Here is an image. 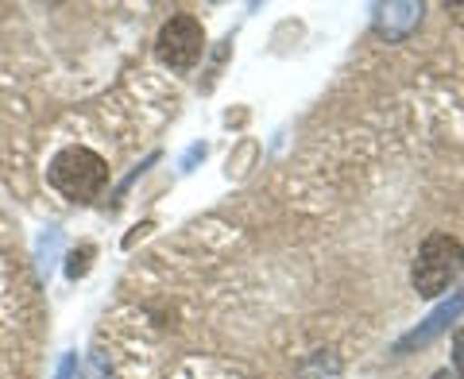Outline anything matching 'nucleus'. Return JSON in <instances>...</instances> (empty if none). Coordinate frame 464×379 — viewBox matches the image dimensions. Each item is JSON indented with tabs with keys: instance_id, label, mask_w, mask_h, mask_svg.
Here are the masks:
<instances>
[{
	"instance_id": "f257e3e1",
	"label": "nucleus",
	"mask_w": 464,
	"mask_h": 379,
	"mask_svg": "<svg viewBox=\"0 0 464 379\" xmlns=\"http://www.w3.org/2000/svg\"><path fill=\"white\" fill-rule=\"evenodd\" d=\"M464 271V248L457 237L449 232H433L426 237V244L418 248V259H414V271H411V283L422 298H441L453 279Z\"/></svg>"
},
{
	"instance_id": "f03ea898",
	"label": "nucleus",
	"mask_w": 464,
	"mask_h": 379,
	"mask_svg": "<svg viewBox=\"0 0 464 379\" xmlns=\"http://www.w3.org/2000/svg\"><path fill=\"white\" fill-rule=\"evenodd\" d=\"M47 179H51V186L63 198H70V201H90V198H97L101 190H105L109 163L97 151H90V148H66V151L54 155Z\"/></svg>"
},
{
	"instance_id": "7ed1b4c3",
	"label": "nucleus",
	"mask_w": 464,
	"mask_h": 379,
	"mask_svg": "<svg viewBox=\"0 0 464 379\" xmlns=\"http://www.w3.org/2000/svg\"><path fill=\"white\" fill-rule=\"evenodd\" d=\"M155 51L163 58V66L182 74V70L198 66L201 51H206V27H201V20H194V16H170L163 27H159Z\"/></svg>"
},
{
	"instance_id": "20e7f679",
	"label": "nucleus",
	"mask_w": 464,
	"mask_h": 379,
	"mask_svg": "<svg viewBox=\"0 0 464 379\" xmlns=\"http://www.w3.org/2000/svg\"><path fill=\"white\" fill-rule=\"evenodd\" d=\"M460 314H464V287H460V290H453V298L441 302L438 310H433V314H430V317H426V322L418 326V329L406 333V337L395 345V353L402 356V353H414V348L430 345L433 337H438V333H445V329H449V322H457Z\"/></svg>"
},
{
	"instance_id": "39448f33",
	"label": "nucleus",
	"mask_w": 464,
	"mask_h": 379,
	"mask_svg": "<svg viewBox=\"0 0 464 379\" xmlns=\"http://www.w3.org/2000/svg\"><path fill=\"white\" fill-rule=\"evenodd\" d=\"M380 32L387 39H402L411 27H418V20H422V5H387L380 8Z\"/></svg>"
},
{
	"instance_id": "423d86ee",
	"label": "nucleus",
	"mask_w": 464,
	"mask_h": 379,
	"mask_svg": "<svg viewBox=\"0 0 464 379\" xmlns=\"http://www.w3.org/2000/svg\"><path fill=\"white\" fill-rule=\"evenodd\" d=\"M90 259H93V244H82V248H74V252L66 256V279H82L85 271H90Z\"/></svg>"
},
{
	"instance_id": "0eeeda50",
	"label": "nucleus",
	"mask_w": 464,
	"mask_h": 379,
	"mask_svg": "<svg viewBox=\"0 0 464 379\" xmlns=\"http://www.w3.org/2000/svg\"><path fill=\"white\" fill-rule=\"evenodd\" d=\"M453 368H457V375L464 379V329L453 333Z\"/></svg>"
},
{
	"instance_id": "6e6552de",
	"label": "nucleus",
	"mask_w": 464,
	"mask_h": 379,
	"mask_svg": "<svg viewBox=\"0 0 464 379\" xmlns=\"http://www.w3.org/2000/svg\"><path fill=\"white\" fill-rule=\"evenodd\" d=\"M198 159H206V143H194V148H190V151H186V155H182V163H179V170H194V163H198Z\"/></svg>"
},
{
	"instance_id": "1a4fd4ad",
	"label": "nucleus",
	"mask_w": 464,
	"mask_h": 379,
	"mask_svg": "<svg viewBox=\"0 0 464 379\" xmlns=\"http://www.w3.org/2000/svg\"><path fill=\"white\" fill-rule=\"evenodd\" d=\"M74 372H78V356L70 353L63 364H58V372H54V379H74Z\"/></svg>"
},
{
	"instance_id": "9d476101",
	"label": "nucleus",
	"mask_w": 464,
	"mask_h": 379,
	"mask_svg": "<svg viewBox=\"0 0 464 379\" xmlns=\"http://www.w3.org/2000/svg\"><path fill=\"white\" fill-rule=\"evenodd\" d=\"M433 379H457V375H449V372H438V375H433Z\"/></svg>"
}]
</instances>
